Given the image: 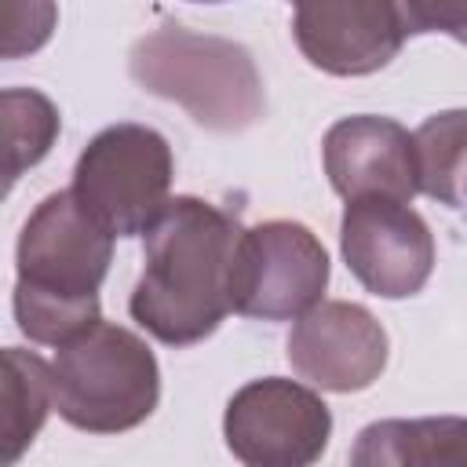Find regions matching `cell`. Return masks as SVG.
Here are the masks:
<instances>
[{
    "mask_svg": "<svg viewBox=\"0 0 467 467\" xmlns=\"http://www.w3.org/2000/svg\"><path fill=\"white\" fill-rule=\"evenodd\" d=\"M241 223L197 197H175L146 230V266L131 317L161 343L186 347L215 332L230 306Z\"/></svg>",
    "mask_w": 467,
    "mask_h": 467,
    "instance_id": "cell-1",
    "label": "cell"
},
{
    "mask_svg": "<svg viewBox=\"0 0 467 467\" xmlns=\"http://www.w3.org/2000/svg\"><path fill=\"white\" fill-rule=\"evenodd\" d=\"M106 234L73 197L58 190L36 204L18 237L15 317L36 343L62 347L99 321V285L109 266Z\"/></svg>",
    "mask_w": 467,
    "mask_h": 467,
    "instance_id": "cell-2",
    "label": "cell"
},
{
    "mask_svg": "<svg viewBox=\"0 0 467 467\" xmlns=\"http://www.w3.org/2000/svg\"><path fill=\"white\" fill-rule=\"evenodd\" d=\"M131 77L142 91L179 102L201 128L241 131L266 109L252 55L223 36L164 26L131 47Z\"/></svg>",
    "mask_w": 467,
    "mask_h": 467,
    "instance_id": "cell-3",
    "label": "cell"
},
{
    "mask_svg": "<svg viewBox=\"0 0 467 467\" xmlns=\"http://www.w3.org/2000/svg\"><path fill=\"white\" fill-rule=\"evenodd\" d=\"M157 390V361L146 343L109 321L66 339L51 361V405L80 431L113 434L142 423Z\"/></svg>",
    "mask_w": 467,
    "mask_h": 467,
    "instance_id": "cell-4",
    "label": "cell"
},
{
    "mask_svg": "<svg viewBox=\"0 0 467 467\" xmlns=\"http://www.w3.org/2000/svg\"><path fill=\"white\" fill-rule=\"evenodd\" d=\"M171 150L142 124H113L99 131L77 161L73 197L113 237L146 234L168 208Z\"/></svg>",
    "mask_w": 467,
    "mask_h": 467,
    "instance_id": "cell-5",
    "label": "cell"
},
{
    "mask_svg": "<svg viewBox=\"0 0 467 467\" xmlns=\"http://www.w3.org/2000/svg\"><path fill=\"white\" fill-rule=\"evenodd\" d=\"M328 285V255L299 223H263L241 234L234 255L230 306L244 317L288 321L317 306Z\"/></svg>",
    "mask_w": 467,
    "mask_h": 467,
    "instance_id": "cell-6",
    "label": "cell"
},
{
    "mask_svg": "<svg viewBox=\"0 0 467 467\" xmlns=\"http://www.w3.org/2000/svg\"><path fill=\"white\" fill-rule=\"evenodd\" d=\"M343 259L372 296L405 299L427 285L434 241L409 201L354 197L343 212Z\"/></svg>",
    "mask_w": 467,
    "mask_h": 467,
    "instance_id": "cell-7",
    "label": "cell"
},
{
    "mask_svg": "<svg viewBox=\"0 0 467 467\" xmlns=\"http://www.w3.org/2000/svg\"><path fill=\"white\" fill-rule=\"evenodd\" d=\"M328 427L325 401L288 379H255L226 409V441L244 463H310Z\"/></svg>",
    "mask_w": 467,
    "mask_h": 467,
    "instance_id": "cell-8",
    "label": "cell"
},
{
    "mask_svg": "<svg viewBox=\"0 0 467 467\" xmlns=\"http://www.w3.org/2000/svg\"><path fill=\"white\" fill-rule=\"evenodd\" d=\"M296 44L332 77L383 69L405 44L394 0H296Z\"/></svg>",
    "mask_w": 467,
    "mask_h": 467,
    "instance_id": "cell-9",
    "label": "cell"
},
{
    "mask_svg": "<svg viewBox=\"0 0 467 467\" xmlns=\"http://www.w3.org/2000/svg\"><path fill=\"white\" fill-rule=\"evenodd\" d=\"M292 368L325 390H361L387 361V336L379 321L354 303L310 306L288 336Z\"/></svg>",
    "mask_w": 467,
    "mask_h": 467,
    "instance_id": "cell-10",
    "label": "cell"
},
{
    "mask_svg": "<svg viewBox=\"0 0 467 467\" xmlns=\"http://www.w3.org/2000/svg\"><path fill=\"white\" fill-rule=\"evenodd\" d=\"M325 171L332 190L354 197H398L412 201L420 190L416 142L390 117H347L325 135Z\"/></svg>",
    "mask_w": 467,
    "mask_h": 467,
    "instance_id": "cell-11",
    "label": "cell"
},
{
    "mask_svg": "<svg viewBox=\"0 0 467 467\" xmlns=\"http://www.w3.org/2000/svg\"><path fill=\"white\" fill-rule=\"evenodd\" d=\"M354 463H467V420H387L358 434Z\"/></svg>",
    "mask_w": 467,
    "mask_h": 467,
    "instance_id": "cell-12",
    "label": "cell"
},
{
    "mask_svg": "<svg viewBox=\"0 0 467 467\" xmlns=\"http://www.w3.org/2000/svg\"><path fill=\"white\" fill-rule=\"evenodd\" d=\"M420 190L441 204L460 208L467 193V109L427 117L416 135Z\"/></svg>",
    "mask_w": 467,
    "mask_h": 467,
    "instance_id": "cell-13",
    "label": "cell"
},
{
    "mask_svg": "<svg viewBox=\"0 0 467 467\" xmlns=\"http://www.w3.org/2000/svg\"><path fill=\"white\" fill-rule=\"evenodd\" d=\"M51 405V368L18 347L4 350V463H11L26 441L40 431Z\"/></svg>",
    "mask_w": 467,
    "mask_h": 467,
    "instance_id": "cell-14",
    "label": "cell"
},
{
    "mask_svg": "<svg viewBox=\"0 0 467 467\" xmlns=\"http://www.w3.org/2000/svg\"><path fill=\"white\" fill-rule=\"evenodd\" d=\"M58 135V109L33 88L4 91V139H7V186L33 168Z\"/></svg>",
    "mask_w": 467,
    "mask_h": 467,
    "instance_id": "cell-15",
    "label": "cell"
},
{
    "mask_svg": "<svg viewBox=\"0 0 467 467\" xmlns=\"http://www.w3.org/2000/svg\"><path fill=\"white\" fill-rule=\"evenodd\" d=\"M55 29V0H4V55L18 58L47 44Z\"/></svg>",
    "mask_w": 467,
    "mask_h": 467,
    "instance_id": "cell-16",
    "label": "cell"
},
{
    "mask_svg": "<svg viewBox=\"0 0 467 467\" xmlns=\"http://www.w3.org/2000/svg\"><path fill=\"white\" fill-rule=\"evenodd\" d=\"M405 36L445 33L467 44V0H394Z\"/></svg>",
    "mask_w": 467,
    "mask_h": 467,
    "instance_id": "cell-17",
    "label": "cell"
},
{
    "mask_svg": "<svg viewBox=\"0 0 467 467\" xmlns=\"http://www.w3.org/2000/svg\"><path fill=\"white\" fill-rule=\"evenodd\" d=\"M204 4H219V0H204Z\"/></svg>",
    "mask_w": 467,
    "mask_h": 467,
    "instance_id": "cell-18",
    "label": "cell"
},
{
    "mask_svg": "<svg viewBox=\"0 0 467 467\" xmlns=\"http://www.w3.org/2000/svg\"><path fill=\"white\" fill-rule=\"evenodd\" d=\"M463 197H467V193H463Z\"/></svg>",
    "mask_w": 467,
    "mask_h": 467,
    "instance_id": "cell-19",
    "label": "cell"
}]
</instances>
